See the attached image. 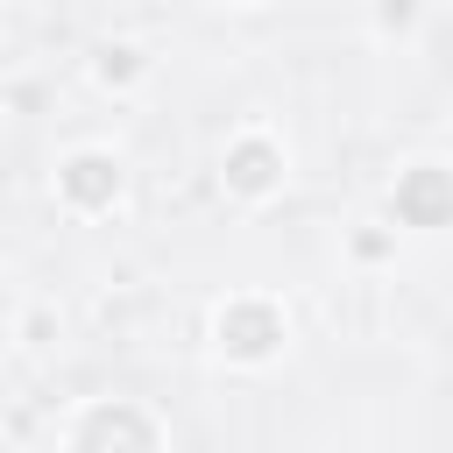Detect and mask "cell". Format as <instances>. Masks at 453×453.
Returning a JSON list of instances; mask_svg holds the SVG:
<instances>
[{
	"mask_svg": "<svg viewBox=\"0 0 453 453\" xmlns=\"http://www.w3.org/2000/svg\"><path fill=\"white\" fill-rule=\"evenodd\" d=\"M403 21H411V0H389L382 7V28H403Z\"/></svg>",
	"mask_w": 453,
	"mask_h": 453,
	"instance_id": "cell-7",
	"label": "cell"
},
{
	"mask_svg": "<svg viewBox=\"0 0 453 453\" xmlns=\"http://www.w3.org/2000/svg\"><path fill=\"white\" fill-rule=\"evenodd\" d=\"M248 7H255V0H248Z\"/></svg>",
	"mask_w": 453,
	"mask_h": 453,
	"instance_id": "cell-8",
	"label": "cell"
},
{
	"mask_svg": "<svg viewBox=\"0 0 453 453\" xmlns=\"http://www.w3.org/2000/svg\"><path fill=\"white\" fill-rule=\"evenodd\" d=\"M396 212H403L411 226H446V219H453V177H446L439 163L403 170V184H396Z\"/></svg>",
	"mask_w": 453,
	"mask_h": 453,
	"instance_id": "cell-3",
	"label": "cell"
},
{
	"mask_svg": "<svg viewBox=\"0 0 453 453\" xmlns=\"http://www.w3.org/2000/svg\"><path fill=\"white\" fill-rule=\"evenodd\" d=\"M78 439H156V425L149 418H127V411H99V418L78 425Z\"/></svg>",
	"mask_w": 453,
	"mask_h": 453,
	"instance_id": "cell-5",
	"label": "cell"
},
{
	"mask_svg": "<svg viewBox=\"0 0 453 453\" xmlns=\"http://www.w3.org/2000/svg\"><path fill=\"white\" fill-rule=\"evenodd\" d=\"M283 184V149L269 142V134H241L234 149H226V191H241V198H269Z\"/></svg>",
	"mask_w": 453,
	"mask_h": 453,
	"instance_id": "cell-1",
	"label": "cell"
},
{
	"mask_svg": "<svg viewBox=\"0 0 453 453\" xmlns=\"http://www.w3.org/2000/svg\"><path fill=\"white\" fill-rule=\"evenodd\" d=\"M99 78H106V85L142 78V50H134V42H106V50H99Z\"/></svg>",
	"mask_w": 453,
	"mask_h": 453,
	"instance_id": "cell-6",
	"label": "cell"
},
{
	"mask_svg": "<svg viewBox=\"0 0 453 453\" xmlns=\"http://www.w3.org/2000/svg\"><path fill=\"white\" fill-rule=\"evenodd\" d=\"M276 340H283V319H276L269 304H234V311H219V347H226V354L262 361V354H276Z\"/></svg>",
	"mask_w": 453,
	"mask_h": 453,
	"instance_id": "cell-4",
	"label": "cell"
},
{
	"mask_svg": "<svg viewBox=\"0 0 453 453\" xmlns=\"http://www.w3.org/2000/svg\"><path fill=\"white\" fill-rule=\"evenodd\" d=\"M57 184H64V198H71L78 212H99V205L120 198V163L99 156V149H78V156L57 170Z\"/></svg>",
	"mask_w": 453,
	"mask_h": 453,
	"instance_id": "cell-2",
	"label": "cell"
}]
</instances>
